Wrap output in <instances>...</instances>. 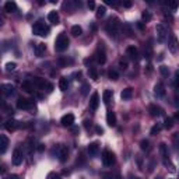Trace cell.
Segmentation results:
<instances>
[{
  "mask_svg": "<svg viewBox=\"0 0 179 179\" xmlns=\"http://www.w3.org/2000/svg\"><path fill=\"white\" fill-rule=\"evenodd\" d=\"M105 28H106V32L109 34L111 37L116 38L119 32V28H120V22H119V20L116 17H113V18H109V21H108Z\"/></svg>",
  "mask_w": 179,
  "mask_h": 179,
  "instance_id": "6da1fadb",
  "label": "cell"
},
{
  "mask_svg": "<svg viewBox=\"0 0 179 179\" xmlns=\"http://www.w3.org/2000/svg\"><path fill=\"white\" fill-rule=\"evenodd\" d=\"M49 31H51L49 27L43 24L42 21H37L32 25V32L35 34V35H39V37H46L49 34Z\"/></svg>",
  "mask_w": 179,
  "mask_h": 179,
  "instance_id": "7a4b0ae2",
  "label": "cell"
},
{
  "mask_svg": "<svg viewBox=\"0 0 179 179\" xmlns=\"http://www.w3.org/2000/svg\"><path fill=\"white\" fill-rule=\"evenodd\" d=\"M67 48H69V38H67L66 35L62 32L60 35L58 37L56 42H55V49L58 52H64Z\"/></svg>",
  "mask_w": 179,
  "mask_h": 179,
  "instance_id": "3957f363",
  "label": "cell"
},
{
  "mask_svg": "<svg viewBox=\"0 0 179 179\" xmlns=\"http://www.w3.org/2000/svg\"><path fill=\"white\" fill-rule=\"evenodd\" d=\"M115 154H113L112 151H109V150H105L102 154V162L105 167H112L113 164H115Z\"/></svg>",
  "mask_w": 179,
  "mask_h": 179,
  "instance_id": "277c9868",
  "label": "cell"
},
{
  "mask_svg": "<svg viewBox=\"0 0 179 179\" xmlns=\"http://www.w3.org/2000/svg\"><path fill=\"white\" fill-rule=\"evenodd\" d=\"M155 32H157V38L160 42H164L165 38H167V28H165L164 24H157V27H155Z\"/></svg>",
  "mask_w": 179,
  "mask_h": 179,
  "instance_id": "5b68a950",
  "label": "cell"
},
{
  "mask_svg": "<svg viewBox=\"0 0 179 179\" xmlns=\"http://www.w3.org/2000/svg\"><path fill=\"white\" fill-rule=\"evenodd\" d=\"M55 151H56V155H58V158L62 161V162H64V161L67 160V154H69V151H67V147L66 146H62V144H59V146L55 148Z\"/></svg>",
  "mask_w": 179,
  "mask_h": 179,
  "instance_id": "8992f818",
  "label": "cell"
},
{
  "mask_svg": "<svg viewBox=\"0 0 179 179\" xmlns=\"http://www.w3.org/2000/svg\"><path fill=\"white\" fill-rule=\"evenodd\" d=\"M17 108H20V109H31V108H34V101L27 100V98H20L17 101Z\"/></svg>",
  "mask_w": 179,
  "mask_h": 179,
  "instance_id": "52a82bcc",
  "label": "cell"
},
{
  "mask_svg": "<svg viewBox=\"0 0 179 179\" xmlns=\"http://www.w3.org/2000/svg\"><path fill=\"white\" fill-rule=\"evenodd\" d=\"M168 48H169L171 53H178V51H179V42H178V39H176L175 35H171V37H169Z\"/></svg>",
  "mask_w": 179,
  "mask_h": 179,
  "instance_id": "ba28073f",
  "label": "cell"
},
{
  "mask_svg": "<svg viewBox=\"0 0 179 179\" xmlns=\"http://www.w3.org/2000/svg\"><path fill=\"white\" fill-rule=\"evenodd\" d=\"M11 161H13V164H14L15 167L21 165V162H22V153H21V150H20V148H15L14 151H13Z\"/></svg>",
  "mask_w": 179,
  "mask_h": 179,
  "instance_id": "9c48e42d",
  "label": "cell"
},
{
  "mask_svg": "<svg viewBox=\"0 0 179 179\" xmlns=\"http://www.w3.org/2000/svg\"><path fill=\"white\" fill-rule=\"evenodd\" d=\"M148 112H150V115L154 116V118H158V116L164 115V111H162V108H160L158 105H154V104L148 106Z\"/></svg>",
  "mask_w": 179,
  "mask_h": 179,
  "instance_id": "30bf717a",
  "label": "cell"
},
{
  "mask_svg": "<svg viewBox=\"0 0 179 179\" xmlns=\"http://www.w3.org/2000/svg\"><path fill=\"white\" fill-rule=\"evenodd\" d=\"M154 95L157 98L165 97V87H164L162 83H157V84L154 85Z\"/></svg>",
  "mask_w": 179,
  "mask_h": 179,
  "instance_id": "8fae6325",
  "label": "cell"
},
{
  "mask_svg": "<svg viewBox=\"0 0 179 179\" xmlns=\"http://www.w3.org/2000/svg\"><path fill=\"white\" fill-rule=\"evenodd\" d=\"M98 105H100V95H98V92H94L91 95V98H90V108L92 111H97Z\"/></svg>",
  "mask_w": 179,
  "mask_h": 179,
  "instance_id": "7c38bea8",
  "label": "cell"
},
{
  "mask_svg": "<svg viewBox=\"0 0 179 179\" xmlns=\"http://www.w3.org/2000/svg\"><path fill=\"white\" fill-rule=\"evenodd\" d=\"M45 51H46L45 43H37V45L34 46V52H35V56L37 58H42L45 55Z\"/></svg>",
  "mask_w": 179,
  "mask_h": 179,
  "instance_id": "4fadbf2b",
  "label": "cell"
},
{
  "mask_svg": "<svg viewBox=\"0 0 179 179\" xmlns=\"http://www.w3.org/2000/svg\"><path fill=\"white\" fill-rule=\"evenodd\" d=\"M60 123L63 124V126H71V124L74 123V115L73 113H67V115H64L63 118L60 119Z\"/></svg>",
  "mask_w": 179,
  "mask_h": 179,
  "instance_id": "5bb4252c",
  "label": "cell"
},
{
  "mask_svg": "<svg viewBox=\"0 0 179 179\" xmlns=\"http://www.w3.org/2000/svg\"><path fill=\"white\" fill-rule=\"evenodd\" d=\"M98 151H100V144H98L97 141L91 143V144L88 146V154L91 155V157H95V155L98 154Z\"/></svg>",
  "mask_w": 179,
  "mask_h": 179,
  "instance_id": "9a60e30c",
  "label": "cell"
},
{
  "mask_svg": "<svg viewBox=\"0 0 179 179\" xmlns=\"http://www.w3.org/2000/svg\"><path fill=\"white\" fill-rule=\"evenodd\" d=\"M7 147H9V139H7L4 134H2V136H0V153L4 154Z\"/></svg>",
  "mask_w": 179,
  "mask_h": 179,
  "instance_id": "2e32d148",
  "label": "cell"
},
{
  "mask_svg": "<svg viewBox=\"0 0 179 179\" xmlns=\"http://www.w3.org/2000/svg\"><path fill=\"white\" fill-rule=\"evenodd\" d=\"M17 128H18V123L15 120H13V119H10V120H7L6 123H4V129H6L7 132H14Z\"/></svg>",
  "mask_w": 179,
  "mask_h": 179,
  "instance_id": "e0dca14e",
  "label": "cell"
},
{
  "mask_svg": "<svg viewBox=\"0 0 179 179\" xmlns=\"http://www.w3.org/2000/svg\"><path fill=\"white\" fill-rule=\"evenodd\" d=\"M106 123L109 124V126H112V128L116 124V115H115V112L108 111V113H106Z\"/></svg>",
  "mask_w": 179,
  "mask_h": 179,
  "instance_id": "ac0fdd59",
  "label": "cell"
},
{
  "mask_svg": "<svg viewBox=\"0 0 179 179\" xmlns=\"http://www.w3.org/2000/svg\"><path fill=\"white\" fill-rule=\"evenodd\" d=\"M133 97V90H132L130 87H128V88H124L123 91L120 92V98L123 101H128V100H130V98Z\"/></svg>",
  "mask_w": 179,
  "mask_h": 179,
  "instance_id": "d6986e66",
  "label": "cell"
},
{
  "mask_svg": "<svg viewBox=\"0 0 179 179\" xmlns=\"http://www.w3.org/2000/svg\"><path fill=\"white\" fill-rule=\"evenodd\" d=\"M2 90H3V94L6 97H10V95L14 94V87L11 84H3L2 85Z\"/></svg>",
  "mask_w": 179,
  "mask_h": 179,
  "instance_id": "ffe728a7",
  "label": "cell"
},
{
  "mask_svg": "<svg viewBox=\"0 0 179 179\" xmlns=\"http://www.w3.org/2000/svg\"><path fill=\"white\" fill-rule=\"evenodd\" d=\"M126 53H128V56L130 59H137V56H139V51H137V48H134V46H129L128 49H126Z\"/></svg>",
  "mask_w": 179,
  "mask_h": 179,
  "instance_id": "44dd1931",
  "label": "cell"
},
{
  "mask_svg": "<svg viewBox=\"0 0 179 179\" xmlns=\"http://www.w3.org/2000/svg\"><path fill=\"white\" fill-rule=\"evenodd\" d=\"M48 20H49V22H52V24H59L60 17H59L58 11H51L48 14Z\"/></svg>",
  "mask_w": 179,
  "mask_h": 179,
  "instance_id": "7402d4cb",
  "label": "cell"
},
{
  "mask_svg": "<svg viewBox=\"0 0 179 179\" xmlns=\"http://www.w3.org/2000/svg\"><path fill=\"white\" fill-rule=\"evenodd\" d=\"M95 59H97V62L100 64H104L106 62V56H105V52H104V49L102 51H98L97 53H95Z\"/></svg>",
  "mask_w": 179,
  "mask_h": 179,
  "instance_id": "603a6c76",
  "label": "cell"
},
{
  "mask_svg": "<svg viewBox=\"0 0 179 179\" xmlns=\"http://www.w3.org/2000/svg\"><path fill=\"white\" fill-rule=\"evenodd\" d=\"M4 10H6L7 13H13L17 10V4H15V2H6L4 3Z\"/></svg>",
  "mask_w": 179,
  "mask_h": 179,
  "instance_id": "cb8c5ba5",
  "label": "cell"
},
{
  "mask_svg": "<svg viewBox=\"0 0 179 179\" xmlns=\"http://www.w3.org/2000/svg\"><path fill=\"white\" fill-rule=\"evenodd\" d=\"M112 95H113V92L111 91V90H105L104 91V94H102V100H104V102L108 105V104L112 101Z\"/></svg>",
  "mask_w": 179,
  "mask_h": 179,
  "instance_id": "d4e9b609",
  "label": "cell"
},
{
  "mask_svg": "<svg viewBox=\"0 0 179 179\" xmlns=\"http://www.w3.org/2000/svg\"><path fill=\"white\" fill-rule=\"evenodd\" d=\"M59 88H60L62 91H66L67 88H69V80H67L66 77H62V79L59 80Z\"/></svg>",
  "mask_w": 179,
  "mask_h": 179,
  "instance_id": "484cf974",
  "label": "cell"
},
{
  "mask_svg": "<svg viewBox=\"0 0 179 179\" xmlns=\"http://www.w3.org/2000/svg\"><path fill=\"white\" fill-rule=\"evenodd\" d=\"M81 34H83V28L80 27V25H73V27H71V35H73V37H79Z\"/></svg>",
  "mask_w": 179,
  "mask_h": 179,
  "instance_id": "4316f807",
  "label": "cell"
},
{
  "mask_svg": "<svg viewBox=\"0 0 179 179\" xmlns=\"http://www.w3.org/2000/svg\"><path fill=\"white\" fill-rule=\"evenodd\" d=\"M35 85L38 88H41V90H45L46 85H48V81H45L43 79H35Z\"/></svg>",
  "mask_w": 179,
  "mask_h": 179,
  "instance_id": "83f0119b",
  "label": "cell"
},
{
  "mask_svg": "<svg viewBox=\"0 0 179 179\" xmlns=\"http://www.w3.org/2000/svg\"><path fill=\"white\" fill-rule=\"evenodd\" d=\"M160 151H161V154H162V158L164 160H169V154H168V150H167V146H165L164 143L162 144H160Z\"/></svg>",
  "mask_w": 179,
  "mask_h": 179,
  "instance_id": "f1b7e54d",
  "label": "cell"
},
{
  "mask_svg": "<svg viewBox=\"0 0 179 179\" xmlns=\"http://www.w3.org/2000/svg\"><path fill=\"white\" fill-rule=\"evenodd\" d=\"M21 88L24 90L25 92H28V94H31L32 92V85H31V83H28V81H24L21 84Z\"/></svg>",
  "mask_w": 179,
  "mask_h": 179,
  "instance_id": "f546056e",
  "label": "cell"
},
{
  "mask_svg": "<svg viewBox=\"0 0 179 179\" xmlns=\"http://www.w3.org/2000/svg\"><path fill=\"white\" fill-rule=\"evenodd\" d=\"M140 148H141L143 151H148V150H150L148 140H141V141H140Z\"/></svg>",
  "mask_w": 179,
  "mask_h": 179,
  "instance_id": "4dcf8cb0",
  "label": "cell"
},
{
  "mask_svg": "<svg viewBox=\"0 0 179 179\" xmlns=\"http://www.w3.org/2000/svg\"><path fill=\"white\" fill-rule=\"evenodd\" d=\"M105 13H106V7H105V6L97 7V17H98V18L104 17V15H105Z\"/></svg>",
  "mask_w": 179,
  "mask_h": 179,
  "instance_id": "1f68e13d",
  "label": "cell"
},
{
  "mask_svg": "<svg viewBox=\"0 0 179 179\" xmlns=\"http://www.w3.org/2000/svg\"><path fill=\"white\" fill-rule=\"evenodd\" d=\"M90 76H91V79L92 80H98V71H97V69L95 67H90Z\"/></svg>",
  "mask_w": 179,
  "mask_h": 179,
  "instance_id": "d6a6232c",
  "label": "cell"
},
{
  "mask_svg": "<svg viewBox=\"0 0 179 179\" xmlns=\"http://www.w3.org/2000/svg\"><path fill=\"white\" fill-rule=\"evenodd\" d=\"M108 77H109L111 80H113V81H116V80L119 79V74H118V71H115V70H109Z\"/></svg>",
  "mask_w": 179,
  "mask_h": 179,
  "instance_id": "836d02e7",
  "label": "cell"
},
{
  "mask_svg": "<svg viewBox=\"0 0 179 179\" xmlns=\"http://www.w3.org/2000/svg\"><path fill=\"white\" fill-rule=\"evenodd\" d=\"M141 18H143V21H144V22H148L150 20H151V13H150V11H143Z\"/></svg>",
  "mask_w": 179,
  "mask_h": 179,
  "instance_id": "e575fe53",
  "label": "cell"
},
{
  "mask_svg": "<svg viewBox=\"0 0 179 179\" xmlns=\"http://www.w3.org/2000/svg\"><path fill=\"white\" fill-rule=\"evenodd\" d=\"M164 123H165V124H164L165 128H167V129H171V128L173 126V119H172V118H167Z\"/></svg>",
  "mask_w": 179,
  "mask_h": 179,
  "instance_id": "d590c367",
  "label": "cell"
},
{
  "mask_svg": "<svg viewBox=\"0 0 179 179\" xmlns=\"http://www.w3.org/2000/svg\"><path fill=\"white\" fill-rule=\"evenodd\" d=\"M160 71H161V74H162V76H168V74H169V69H168L167 66H161L160 67Z\"/></svg>",
  "mask_w": 179,
  "mask_h": 179,
  "instance_id": "8d00e7d4",
  "label": "cell"
},
{
  "mask_svg": "<svg viewBox=\"0 0 179 179\" xmlns=\"http://www.w3.org/2000/svg\"><path fill=\"white\" fill-rule=\"evenodd\" d=\"M15 67H17V64H15V63H11V62L6 64V70H7V71H13V70H15Z\"/></svg>",
  "mask_w": 179,
  "mask_h": 179,
  "instance_id": "74e56055",
  "label": "cell"
},
{
  "mask_svg": "<svg viewBox=\"0 0 179 179\" xmlns=\"http://www.w3.org/2000/svg\"><path fill=\"white\" fill-rule=\"evenodd\" d=\"M160 130H161V126H160V124H155V126H153V128H151V132H150V133L157 134V133H160Z\"/></svg>",
  "mask_w": 179,
  "mask_h": 179,
  "instance_id": "f35d334b",
  "label": "cell"
},
{
  "mask_svg": "<svg viewBox=\"0 0 179 179\" xmlns=\"http://www.w3.org/2000/svg\"><path fill=\"white\" fill-rule=\"evenodd\" d=\"M168 7H171L172 10H175V9L179 7V3L178 2H168Z\"/></svg>",
  "mask_w": 179,
  "mask_h": 179,
  "instance_id": "ab89813d",
  "label": "cell"
},
{
  "mask_svg": "<svg viewBox=\"0 0 179 179\" xmlns=\"http://www.w3.org/2000/svg\"><path fill=\"white\" fill-rule=\"evenodd\" d=\"M119 66H120L122 70H126V69H128V62H126V60H120V62H119Z\"/></svg>",
  "mask_w": 179,
  "mask_h": 179,
  "instance_id": "60d3db41",
  "label": "cell"
},
{
  "mask_svg": "<svg viewBox=\"0 0 179 179\" xmlns=\"http://www.w3.org/2000/svg\"><path fill=\"white\" fill-rule=\"evenodd\" d=\"M175 87H176V88L179 87V70L175 73Z\"/></svg>",
  "mask_w": 179,
  "mask_h": 179,
  "instance_id": "b9f144b4",
  "label": "cell"
},
{
  "mask_svg": "<svg viewBox=\"0 0 179 179\" xmlns=\"http://www.w3.org/2000/svg\"><path fill=\"white\" fill-rule=\"evenodd\" d=\"M46 91L48 92H52L53 91V84H51V83H48V85H46V88H45Z\"/></svg>",
  "mask_w": 179,
  "mask_h": 179,
  "instance_id": "7bdbcfd3",
  "label": "cell"
},
{
  "mask_svg": "<svg viewBox=\"0 0 179 179\" xmlns=\"http://www.w3.org/2000/svg\"><path fill=\"white\" fill-rule=\"evenodd\" d=\"M95 132H97L98 134H102V133H104V129L100 128V126H97V128H95Z\"/></svg>",
  "mask_w": 179,
  "mask_h": 179,
  "instance_id": "ee69618b",
  "label": "cell"
},
{
  "mask_svg": "<svg viewBox=\"0 0 179 179\" xmlns=\"http://www.w3.org/2000/svg\"><path fill=\"white\" fill-rule=\"evenodd\" d=\"M88 7H90V9H95V3H94V2H92V0H91V2H88Z\"/></svg>",
  "mask_w": 179,
  "mask_h": 179,
  "instance_id": "f6af8a7d",
  "label": "cell"
},
{
  "mask_svg": "<svg viewBox=\"0 0 179 179\" xmlns=\"http://www.w3.org/2000/svg\"><path fill=\"white\" fill-rule=\"evenodd\" d=\"M84 128H85V129H88V128H91V122H88V120H85V122H84Z\"/></svg>",
  "mask_w": 179,
  "mask_h": 179,
  "instance_id": "bcb514c9",
  "label": "cell"
},
{
  "mask_svg": "<svg viewBox=\"0 0 179 179\" xmlns=\"http://www.w3.org/2000/svg\"><path fill=\"white\" fill-rule=\"evenodd\" d=\"M49 179H62V178L59 175H53V173H52V175H49Z\"/></svg>",
  "mask_w": 179,
  "mask_h": 179,
  "instance_id": "7dc6e473",
  "label": "cell"
},
{
  "mask_svg": "<svg viewBox=\"0 0 179 179\" xmlns=\"http://www.w3.org/2000/svg\"><path fill=\"white\" fill-rule=\"evenodd\" d=\"M87 90H88V85L84 84L83 85V94H87Z\"/></svg>",
  "mask_w": 179,
  "mask_h": 179,
  "instance_id": "c3c4849f",
  "label": "cell"
},
{
  "mask_svg": "<svg viewBox=\"0 0 179 179\" xmlns=\"http://www.w3.org/2000/svg\"><path fill=\"white\" fill-rule=\"evenodd\" d=\"M123 6H124V7H130L132 3H130V2H126V3H123Z\"/></svg>",
  "mask_w": 179,
  "mask_h": 179,
  "instance_id": "681fc988",
  "label": "cell"
},
{
  "mask_svg": "<svg viewBox=\"0 0 179 179\" xmlns=\"http://www.w3.org/2000/svg\"><path fill=\"white\" fill-rule=\"evenodd\" d=\"M7 179H18V176H17V175H11L10 178H7Z\"/></svg>",
  "mask_w": 179,
  "mask_h": 179,
  "instance_id": "f907efd6",
  "label": "cell"
},
{
  "mask_svg": "<svg viewBox=\"0 0 179 179\" xmlns=\"http://www.w3.org/2000/svg\"><path fill=\"white\" fill-rule=\"evenodd\" d=\"M38 150H39V151H42V150H43V146H42V144H39V147H38Z\"/></svg>",
  "mask_w": 179,
  "mask_h": 179,
  "instance_id": "816d5d0a",
  "label": "cell"
},
{
  "mask_svg": "<svg viewBox=\"0 0 179 179\" xmlns=\"http://www.w3.org/2000/svg\"><path fill=\"white\" fill-rule=\"evenodd\" d=\"M134 179H140V178H134Z\"/></svg>",
  "mask_w": 179,
  "mask_h": 179,
  "instance_id": "f5cc1de1",
  "label": "cell"
}]
</instances>
